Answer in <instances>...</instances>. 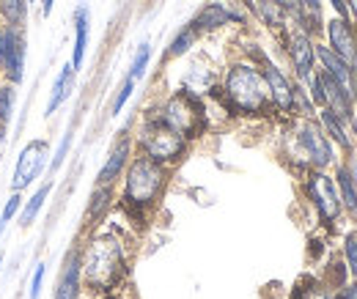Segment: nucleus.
<instances>
[{"label": "nucleus", "mask_w": 357, "mask_h": 299, "mask_svg": "<svg viewBox=\"0 0 357 299\" xmlns=\"http://www.w3.org/2000/svg\"><path fill=\"white\" fill-rule=\"evenodd\" d=\"M45 275H47V263H36L33 266V275H31V286H28V299H39L42 286H45Z\"/></svg>", "instance_id": "c756f323"}, {"label": "nucleus", "mask_w": 357, "mask_h": 299, "mask_svg": "<svg viewBox=\"0 0 357 299\" xmlns=\"http://www.w3.org/2000/svg\"><path fill=\"white\" fill-rule=\"evenodd\" d=\"M149 63H151V44L149 42H140L137 44V49H135V58L132 63H130V80L132 83H140L143 77H146V72H149Z\"/></svg>", "instance_id": "bb28decb"}, {"label": "nucleus", "mask_w": 357, "mask_h": 299, "mask_svg": "<svg viewBox=\"0 0 357 299\" xmlns=\"http://www.w3.org/2000/svg\"><path fill=\"white\" fill-rule=\"evenodd\" d=\"M283 44H286V55H289V63L294 69V77L300 83H305L316 72V42H313V36L289 22V28L283 31Z\"/></svg>", "instance_id": "9b49d317"}, {"label": "nucleus", "mask_w": 357, "mask_h": 299, "mask_svg": "<svg viewBox=\"0 0 357 299\" xmlns=\"http://www.w3.org/2000/svg\"><path fill=\"white\" fill-rule=\"evenodd\" d=\"M168 187V168L149 160L146 154H137L130 160L127 171H124V187H121V204L130 214L149 212L151 206H157V201L162 198Z\"/></svg>", "instance_id": "20e7f679"}, {"label": "nucleus", "mask_w": 357, "mask_h": 299, "mask_svg": "<svg viewBox=\"0 0 357 299\" xmlns=\"http://www.w3.org/2000/svg\"><path fill=\"white\" fill-rule=\"evenodd\" d=\"M344 258H347V269L357 277V233H347V239H344Z\"/></svg>", "instance_id": "7c9ffc66"}, {"label": "nucleus", "mask_w": 357, "mask_h": 299, "mask_svg": "<svg viewBox=\"0 0 357 299\" xmlns=\"http://www.w3.org/2000/svg\"><path fill=\"white\" fill-rule=\"evenodd\" d=\"M327 3L333 6L335 17H349V11H347V3H344V0H327Z\"/></svg>", "instance_id": "72a5a7b5"}, {"label": "nucleus", "mask_w": 357, "mask_h": 299, "mask_svg": "<svg viewBox=\"0 0 357 299\" xmlns=\"http://www.w3.org/2000/svg\"><path fill=\"white\" fill-rule=\"evenodd\" d=\"M0 77H3V75H0Z\"/></svg>", "instance_id": "a19ab883"}, {"label": "nucleus", "mask_w": 357, "mask_h": 299, "mask_svg": "<svg viewBox=\"0 0 357 299\" xmlns=\"http://www.w3.org/2000/svg\"><path fill=\"white\" fill-rule=\"evenodd\" d=\"M218 99H223L225 110L234 116H267L272 113L267 80L261 66L253 61H234L223 75V83L212 88Z\"/></svg>", "instance_id": "f257e3e1"}, {"label": "nucleus", "mask_w": 357, "mask_h": 299, "mask_svg": "<svg viewBox=\"0 0 357 299\" xmlns=\"http://www.w3.org/2000/svg\"><path fill=\"white\" fill-rule=\"evenodd\" d=\"M75 83H77V72L72 69V63H63V66H61V72H58V75H55V80H52V88H50V99H47L45 118H52V116H55V110H61V105L72 96Z\"/></svg>", "instance_id": "6ab92c4d"}, {"label": "nucleus", "mask_w": 357, "mask_h": 299, "mask_svg": "<svg viewBox=\"0 0 357 299\" xmlns=\"http://www.w3.org/2000/svg\"><path fill=\"white\" fill-rule=\"evenodd\" d=\"M283 157L297 162L303 171H327L335 162V146L313 118H297L283 135Z\"/></svg>", "instance_id": "7ed1b4c3"}, {"label": "nucleus", "mask_w": 357, "mask_h": 299, "mask_svg": "<svg viewBox=\"0 0 357 299\" xmlns=\"http://www.w3.org/2000/svg\"><path fill=\"white\" fill-rule=\"evenodd\" d=\"M137 83H132L130 77L121 83V88H119V93H116V99H113V107H110V116H121V110H124V105L130 102V96H132V91Z\"/></svg>", "instance_id": "c85d7f7f"}, {"label": "nucleus", "mask_w": 357, "mask_h": 299, "mask_svg": "<svg viewBox=\"0 0 357 299\" xmlns=\"http://www.w3.org/2000/svg\"><path fill=\"white\" fill-rule=\"evenodd\" d=\"M28 3H31V6H33V3H39V0H28Z\"/></svg>", "instance_id": "58836bf2"}, {"label": "nucleus", "mask_w": 357, "mask_h": 299, "mask_svg": "<svg viewBox=\"0 0 357 299\" xmlns=\"http://www.w3.org/2000/svg\"><path fill=\"white\" fill-rule=\"evenodd\" d=\"M316 63L321 66V72H327V75L357 102V69L355 66H349L347 61H341L327 44H321V42H316Z\"/></svg>", "instance_id": "4468645a"}, {"label": "nucleus", "mask_w": 357, "mask_h": 299, "mask_svg": "<svg viewBox=\"0 0 357 299\" xmlns=\"http://www.w3.org/2000/svg\"><path fill=\"white\" fill-rule=\"evenodd\" d=\"M165 127H171L174 132H178L181 137L187 140H195L201 137L206 127H209V113H206V105L198 93L187 91V88H178L174 91L162 107L154 113Z\"/></svg>", "instance_id": "39448f33"}, {"label": "nucleus", "mask_w": 357, "mask_h": 299, "mask_svg": "<svg viewBox=\"0 0 357 299\" xmlns=\"http://www.w3.org/2000/svg\"><path fill=\"white\" fill-rule=\"evenodd\" d=\"M259 66H261V75H264V80H267L272 110H275V113H283V116H291V113H294V83H291L289 75H286L278 63H272L269 58H261Z\"/></svg>", "instance_id": "f8f14e48"}, {"label": "nucleus", "mask_w": 357, "mask_h": 299, "mask_svg": "<svg viewBox=\"0 0 357 299\" xmlns=\"http://www.w3.org/2000/svg\"><path fill=\"white\" fill-rule=\"evenodd\" d=\"M0 269H3V256H0Z\"/></svg>", "instance_id": "ea45409f"}, {"label": "nucleus", "mask_w": 357, "mask_h": 299, "mask_svg": "<svg viewBox=\"0 0 357 299\" xmlns=\"http://www.w3.org/2000/svg\"><path fill=\"white\" fill-rule=\"evenodd\" d=\"M195 42H198V31L187 22L181 31H178L176 36L171 39V44H168V49H165V58H181V55H187L192 47H195Z\"/></svg>", "instance_id": "b1692460"}, {"label": "nucleus", "mask_w": 357, "mask_h": 299, "mask_svg": "<svg viewBox=\"0 0 357 299\" xmlns=\"http://www.w3.org/2000/svg\"><path fill=\"white\" fill-rule=\"evenodd\" d=\"M321 33L327 36V47L341 61H347L349 66H357V31H355V22L349 17H333V20H327Z\"/></svg>", "instance_id": "ddd939ff"}, {"label": "nucleus", "mask_w": 357, "mask_h": 299, "mask_svg": "<svg viewBox=\"0 0 357 299\" xmlns=\"http://www.w3.org/2000/svg\"><path fill=\"white\" fill-rule=\"evenodd\" d=\"M338 299H357V277H355V283H349V286L344 289V294Z\"/></svg>", "instance_id": "f704fd0d"}, {"label": "nucleus", "mask_w": 357, "mask_h": 299, "mask_svg": "<svg viewBox=\"0 0 357 299\" xmlns=\"http://www.w3.org/2000/svg\"><path fill=\"white\" fill-rule=\"evenodd\" d=\"M39 8H42V17H50L52 14V8H55V0H39Z\"/></svg>", "instance_id": "c9c22d12"}, {"label": "nucleus", "mask_w": 357, "mask_h": 299, "mask_svg": "<svg viewBox=\"0 0 357 299\" xmlns=\"http://www.w3.org/2000/svg\"><path fill=\"white\" fill-rule=\"evenodd\" d=\"M250 11L259 17V22L264 28L275 31V33L289 28V11L280 0H250Z\"/></svg>", "instance_id": "aec40b11"}, {"label": "nucleus", "mask_w": 357, "mask_h": 299, "mask_svg": "<svg viewBox=\"0 0 357 299\" xmlns=\"http://www.w3.org/2000/svg\"><path fill=\"white\" fill-rule=\"evenodd\" d=\"M250 11V0H206L198 14L190 20V25L201 33H215L228 25H245Z\"/></svg>", "instance_id": "6e6552de"}, {"label": "nucleus", "mask_w": 357, "mask_h": 299, "mask_svg": "<svg viewBox=\"0 0 357 299\" xmlns=\"http://www.w3.org/2000/svg\"><path fill=\"white\" fill-rule=\"evenodd\" d=\"M31 20V3L28 0H0V25L28 28Z\"/></svg>", "instance_id": "5701e85b"}, {"label": "nucleus", "mask_w": 357, "mask_h": 299, "mask_svg": "<svg viewBox=\"0 0 357 299\" xmlns=\"http://www.w3.org/2000/svg\"><path fill=\"white\" fill-rule=\"evenodd\" d=\"M50 190H52V184L47 181V184H42L28 201H22V209H20V214H17V220H20V228H31L33 225V220L42 214V209H45L47 198H50Z\"/></svg>", "instance_id": "4be33fe9"}, {"label": "nucleus", "mask_w": 357, "mask_h": 299, "mask_svg": "<svg viewBox=\"0 0 357 299\" xmlns=\"http://www.w3.org/2000/svg\"><path fill=\"white\" fill-rule=\"evenodd\" d=\"M72 25H75V44H72V69L80 72L83 69V61H86V49H89L91 39V8L89 6H77L75 8V17H72Z\"/></svg>", "instance_id": "a211bd4d"}, {"label": "nucleus", "mask_w": 357, "mask_h": 299, "mask_svg": "<svg viewBox=\"0 0 357 299\" xmlns=\"http://www.w3.org/2000/svg\"><path fill=\"white\" fill-rule=\"evenodd\" d=\"M305 195H308V201L313 204V209H316L319 220L324 225H333L344 212L335 178L327 171H308V176H305Z\"/></svg>", "instance_id": "9d476101"}, {"label": "nucleus", "mask_w": 357, "mask_h": 299, "mask_svg": "<svg viewBox=\"0 0 357 299\" xmlns=\"http://www.w3.org/2000/svg\"><path fill=\"white\" fill-rule=\"evenodd\" d=\"M110 204H113V187L96 184L89 201V220H102L110 209Z\"/></svg>", "instance_id": "393cba45"}, {"label": "nucleus", "mask_w": 357, "mask_h": 299, "mask_svg": "<svg viewBox=\"0 0 357 299\" xmlns=\"http://www.w3.org/2000/svg\"><path fill=\"white\" fill-rule=\"evenodd\" d=\"M83 266V286L93 291H110L119 286V280L127 272L124 245L113 233H96L80 253Z\"/></svg>", "instance_id": "f03ea898"}, {"label": "nucleus", "mask_w": 357, "mask_h": 299, "mask_svg": "<svg viewBox=\"0 0 357 299\" xmlns=\"http://www.w3.org/2000/svg\"><path fill=\"white\" fill-rule=\"evenodd\" d=\"M6 140H8V129L0 127V151H3V146H6Z\"/></svg>", "instance_id": "e433bc0d"}, {"label": "nucleus", "mask_w": 357, "mask_h": 299, "mask_svg": "<svg viewBox=\"0 0 357 299\" xmlns=\"http://www.w3.org/2000/svg\"><path fill=\"white\" fill-rule=\"evenodd\" d=\"M132 151H135L132 137H121V140L110 148L105 165L99 168L96 184H102V187H113V184L124 176V171H127V165H130V160H132Z\"/></svg>", "instance_id": "2eb2a0df"}, {"label": "nucleus", "mask_w": 357, "mask_h": 299, "mask_svg": "<svg viewBox=\"0 0 357 299\" xmlns=\"http://www.w3.org/2000/svg\"><path fill=\"white\" fill-rule=\"evenodd\" d=\"M333 178H335V187H338L344 212L357 214V176H355V171H349L347 165H341Z\"/></svg>", "instance_id": "412c9836"}, {"label": "nucleus", "mask_w": 357, "mask_h": 299, "mask_svg": "<svg viewBox=\"0 0 357 299\" xmlns=\"http://www.w3.org/2000/svg\"><path fill=\"white\" fill-rule=\"evenodd\" d=\"M6 228H8V225H6V222H0V236H3V231H6Z\"/></svg>", "instance_id": "4c0bfd02"}, {"label": "nucleus", "mask_w": 357, "mask_h": 299, "mask_svg": "<svg viewBox=\"0 0 357 299\" xmlns=\"http://www.w3.org/2000/svg\"><path fill=\"white\" fill-rule=\"evenodd\" d=\"M83 294V266H80V253H69L63 261V269L58 275L52 299H80Z\"/></svg>", "instance_id": "dca6fc26"}, {"label": "nucleus", "mask_w": 357, "mask_h": 299, "mask_svg": "<svg viewBox=\"0 0 357 299\" xmlns=\"http://www.w3.org/2000/svg\"><path fill=\"white\" fill-rule=\"evenodd\" d=\"M28 61V36L25 28L0 25V75L11 86H22Z\"/></svg>", "instance_id": "1a4fd4ad"}, {"label": "nucleus", "mask_w": 357, "mask_h": 299, "mask_svg": "<svg viewBox=\"0 0 357 299\" xmlns=\"http://www.w3.org/2000/svg\"><path fill=\"white\" fill-rule=\"evenodd\" d=\"M69 146H72V135H63V140H61V146H58V151H55V157L50 160V168L47 171H58L61 168V162H63V157L69 154Z\"/></svg>", "instance_id": "473e14b6"}, {"label": "nucleus", "mask_w": 357, "mask_h": 299, "mask_svg": "<svg viewBox=\"0 0 357 299\" xmlns=\"http://www.w3.org/2000/svg\"><path fill=\"white\" fill-rule=\"evenodd\" d=\"M137 146H140V154H146L149 160L171 168L178 160H184V154L190 148V140L181 137L171 127H165L157 116H151V118H146V124L137 135Z\"/></svg>", "instance_id": "423d86ee"}, {"label": "nucleus", "mask_w": 357, "mask_h": 299, "mask_svg": "<svg viewBox=\"0 0 357 299\" xmlns=\"http://www.w3.org/2000/svg\"><path fill=\"white\" fill-rule=\"evenodd\" d=\"M22 192H11L8 195V201L3 204V212H0V222H6V225H11V220L20 214V209H22Z\"/></svg>", "instance_id": "cd10ccee"}, {"label": "nucleus", "mask_w": 357, "mask_h": 299, "mask_svg": "<svg viewBox=\"0 0 357 299\" xmlns=\"http://www.w3.org/2000/svg\"><path fill=\"white\" fill-rule=\"evenodd\" d=\"M50 143L45 137H33L22 146V151L17 154L14 171H11V192H25L28 187H33L50 168Z\"/></svg>", "instance_id": "0eeeda50"}, {"label": "nucleus", "mask_w": 357, "mask_h": 299, "mask_svg": "<svg viewBox=\"0 0 357 299\" xmlns=\"http://www.w3.org/2000/svg\"><path fill=\"white\" fill-rule=\"evenodd\" d=\"M316 121L321 124L324 135L333 140V146H338V148H344V151H352V148H355L352 121H349V118H341V116H335L333 110L319 107V110H316Z\"/></svg>", "instance_id": "f3484780"}, {"label": "nucleus", "mask_w": 357, "mask_h": 299, "mask_svg": "<svg viewBox=\"0 0 357 299\" xmlns=\"http://www.w3.org/2000/svg\"><path fill=\"white\" fill-rule=\"evenodd\" d=\"M297 299H338L327 286H308V289H300Z\"/></svg>", "instance_id": "2f4dec72"}, {"label": "nucleus", "mask_w": 357, "mask_h": 299, "mask_svg": "<svg viewBox=\"0 0 357 299\" xmlns=\"http://www.w3.org/2000/svg\"><path fill=\"white\" fill-rule=\"evenodd\" d=\"M14 110H17V86L3 83L0 86V127L11 129Z\"/></svg>", "instance_id": "a878e982"}]
</instances>
